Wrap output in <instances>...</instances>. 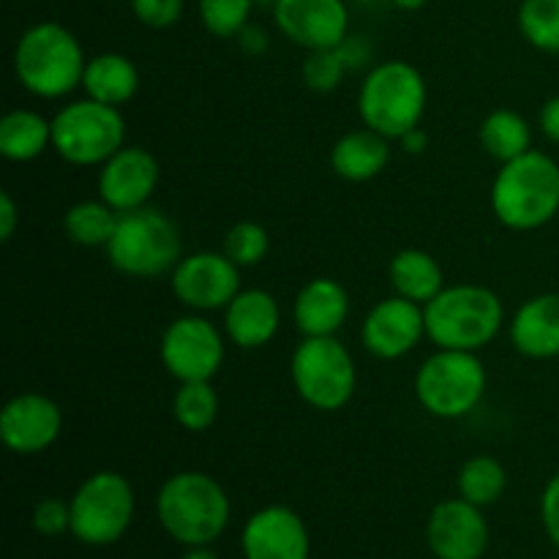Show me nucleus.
Instances as JSON below:
<instances>
[{
	"mask_svg": "<svg viewBox=\"0 0 559 559\" xmlns=\"http://www.w3.org/2000/svg\"><path fill=\"white\" fill-rule=\"evenodd\" d=\"M273 22L284 38L306 52L338 47L349 36V9L344 0H276Z\"/></svg>",
	"mask_w": 559,
	"mask_h": 559,
	"instance_id": "obj_16",
	"label": "nucleus"
},
{
	"mask_svg": "<svg viewBox=\"0 0 559 559\" xmlns=\"http://www.w3.org/2000/svg\"><path fill=\"white\" fill-rule=\"evenodd\" d=\"M429 104L424 74L407 60H382L364 76L358 91V115L366 129L399 140L420 126Z\"/></svg>",
	"mask_w": 559,
	"mask_h": 559,
	"instance_id": "obj_5",
	"label": "nucleus"
},
{
	"mask_svg": "<svg viewBox=\"0 0 559 559\" xmlns=\"http://www.w3.org/2000/svg\"><path fill=\"white\" fill-rule=\"evenodd\" d=\"M71 535L85 546H112L131 530L136 513L134 486L126 475L102 469L82 480L69 500Z\"/></svg>",
	"mask_w": 559,
	"mask_h": 559,
	"instance_id": "obj_10",
	"label": "nucleus"
},
{
	"mask_svg": "<svg viewBox=\"0 0 559 559\" xmlns=\"http://www.w3.org/2000/svg\"><path fill=\"white\" fill-rule=\"evenodd\" d=\"M508 338L524 358H559V293H544L524 300L508 322Z\"/></svg>",
	"mask_w": 559,
	"mask_h": 559,
	"instance_id": "obj_21",
	"label": "nucleus"
},
{
	"mask_svg": "<svg viewBox=\"0 0 559 559\" xmlns=\"http://www.w3.org/2000/svg\"><path fill=\"white\" fill-rule=\"evenodd\" d=\"M289 377L300 402L320 413L344 409L358 388L353 353L336 336L304 338L289 358Z\"/></svg>",
	"mask_w": 559,
	"mask_h": 559,
	"instance_id": "obj_8",
	"label": "nucleus"
},
{
	"mask_svg": "<svg viewBox=\"0 0 559 559\" xmlns=\"http://www.w3.org/2000/svg\"><path fill=\"white\" fill-rule=\"evenodd\" d=\"M82 91L87 98H96L109 107H123L140 91V69L123 52L93 55L87 58Z\"/></svg>",
	"mask_w": 559,
	"mask_h": 559,
	"instance_id": "obj_23",
	"label": "nucleus"
},
{
	"mask_svg": "<svg viewBox=\"0 0 559 559\" xmlns=\"http://www.w3.org/2000/svg\"><path fill=\"white\" fill-rule=\"evenodd\" d=\"M120 213L112 205L96 197V200L74 202L63 213V233L71 243L87 246V249H107L109 238L115 235Z\"/></svg>",
	"mask_w": 559,
	"mask_h": 559,
	"instance_id": "obj_27",
	"label": "nucleus"
},
{
	"mask_svg": "<svg viewBox=\"0 0 559 559\" xmlns=\"http://www.w3.org/2000/svg\"><path fill=\"white\" fill-rule=\"evenodd\" d=\"M240 551L246 559H309V527L289 506H265L246 519Z\"/></svg>",
	"mask_w": 559,
	"mask_h": 559,
	"instance_id": "obj_18",
	"label": "nucleus"
},
{
	"mask_svg": "<svg viewBox=\"0 0 559 559\" xmlns=\"http://www.w3.org/2000/svg\"><path fill=\"white\" fill-rule=\"evenodd\" d=\"M480 147L500 164L533 151V126L516 109H495L478 129Z\"/></svg>",
	"mask_w": 559,
	"mask_h": 559,
	"instance_id": "obj_26",
	"label": "nucleus"
},
{
	"mask_svg": "<svg viewBox=\"0 0 559 559\" xmlns=\"http://www.w3.org/2000/svg\"><path fill=\"white\" fill-rule=\"evenodd\" d=\"M459 497L478 508H489L506 495L508 473L500 459L473 456L462 464L456 475Z\"/></svg>",
	"mask_w": 559,
	"mask_h": 559,
	"instance_id": "obj_29",
	"label": "nucleus"
},
{
	"mask_svg": "<svg viewBox=\"0 0 559 559\" xmlns=\"http://www.w3.org/2000/svg\"><path fill=\"white\" fill-rule=\"evenodd\" d=\"M180 559H222L211 546H189V549L180 555Z\"/></svg>",
	"mask_w": 559,
	"mask_h": 559,
	"instance_id": "obj_42",
	"label": "nucleus"
},
{
	"mask_svg": "<svg viewBox=\"0 0 559 559\" xmlns=\"http://www.w3.org/2000/svg\"><path fill=\"white\" fill-rule=\"evenodd\" d=\"M393 5L402 11H418V9H424L426 0H393Z\"/></svg>",
	"mask_w": 559,
	"mask_h": 559,
	"instance_id": "obj_43",
	"label": "nucleus"
},
{
	"mask_svg": "<svg viewBox=\"0 0 559 559\" xmlns=\"http://www.w3.org/2000/svg\"><path fill=\"white\" fill-rule=\"evenodd\" d=\"M85 49L80 38L60 22H36L14 47V74L36 98H63L82 87Z\"/></svg>",
	"mask_w": 559,
	"mask_h": 559,
	"instance_id": "obj_4",
	"label": "nucleus"
},
{
	"mask_svg": "<svg viewBox=\"0 0 559 559\" xmlns=\"http://www.w3.org/2000/svg\"><path fill=\"white\" fill-rule=\"evenodd\" d=\"M426 338L437 349L480 353L502 331L506 306L484 284H453L424 306Z\"/></svg>",
	"mask_w": 559,
	"mask_h": 559,
	"instance_id": "obj_3",
	"label": "nucleus"
},
{
	"mask_svg": "<svg viewBox=\"0 0 559 559\" xmlns=\"http://www.w3.org/2000/svg\"><path fill=\"white\" fill-rule=\"evenodd\" d=\"M254 3H260V5H271V9H273V3H276V0H254Z\"/></svg>",
	"mask_w": 559,
	"mask_h": 559,
	"instance_id": "obj_44",
	"label": "nucleus"
},
{
	"mask_svg": "<svg viewBox=\"0 0 559 559\" xmlns=\"http://www.w3.org/2000/svg\"><path fill=\"white\" fill-rule=\"evenodd\" d=\"M391 142L393 140L366 129V126L358 131H347L331 147L333 173L349 183H366V180L377 178L391 162Z\"/></svg>",
	"mask_w": 559,
	"mask_h": 559,
	"instance_id": "obj_22",
	"label": "nucleus"
},
{
	"mask_svg": "<svg viewBox=\"0 0 559 559\" xmlns=\"http://www.w3.org/2000/svg\"><path fill=\"white\" fill-rule=\"evenodd\" d=\"M238 44L246 55H262L271 47V36H267V31H262L260 25H251L249 22V25L238 33Z\"/></svg>",
	"mask_w": 559,
	"mask_h": 559,
	"instance_id": "obj_39",
	"label": "nucleus"
},
{
	"mask_svg": "<svg viewBox=\"0 0 559 559\" xmlns=\"http://www.w3.org/2000/svg\"><path fill=\"white\" fill-rule=\"evenodd\" d=\"M426 336L424 306L391 295L371 306L360 325V344L377 360H399L413 353Z\"/></svg>",
	"mask_w": 559,
	"mask_h": 559,
	"instance_id": "obj_14",
	"label": "nucleus"
},
{
	"mask_svg": "<svg viewBox=\"0 0 559 559\" xmlns=\"http://www.w3.org/2000/svg\"><path fill=\"white\" fill-rule=\"evenodd\" d=\"M131 11L145 27L164 31L183 16V0H131Z\"/></svg>",
	"mask_w": 559,
	"mask_h": 559,
	"instance_id": "obj_35",
	"label": "nucleus"
},
{
	"mask_svg": "<svg viewBox=\"0 0 559 559\" xmlns=\"http://www.w3.org/2000/svg\"><path fill=\"white\" fill-rule=\"evenodd\" d=\"M254 5V0H200L202 27L216 38H238Z\"/></svg>",
	"mask_w": 559,
	"mask_h": 559,
	"instance_id": "obj_32",
	"label": "nucleus"
},
{
	"mask_svg": "<svg viewBox=\"0 0 559 559\" xmlns=\"http://www.w3.org/2000/svg\"><path fill=\"white\" fill-rule=\"evenodd\" d=\"M489 385L478 353L437 349L415 371V399L420 407L440 420H459L480 407Z\"/></svg>",
	"mask_w": 559,
	"mask_h": 559,
	"instance_id": "obj_7",
	"label": "nucleus"
},
{
	"mask_svg": "<svg viewBox=\"0 0 559 559\" xmlns=\"http://www.w3.org/2000/svg\"><path fill=\"white\" fill-rule=\"evenodd\" d=\"M63 431V409L36 391L9 399L0 409V440L16 456H38L58 442Z\"/></svg>",
	"mask_w": 559,
	"mask_h": 559,
	"instance_id": "obj_15",
	"label": "nucleus"
},
{
	"mask_svg": "<svg viewBox=\"0 0 559 559\" xmlns=\"http://www.w3.org/2000/svg\"><path fill=\"white\" fill-rule=\"evenodd\" d=\"M227 342L240 349H262L276 338L282 328V306L267 289H240L224 309Z\"/></svg>",
	"mask_w": 559,
	"mask_h": 559,
	"instance_id": "obj_19",
	"label": "nucleus"
},
{
	"mask_svg": "<svg viewBox=\"0 0 559 559\" xmlns=\"http://www.w3.org/2000/svg\"><path fill=\"white\" fill-rule=\"evenodd\" d=\"M388 282H391L393 295L426 306L445 289V273L429 251L402 249L388 265Z\"/></svg>",
	"mask_w": 559,
	"mask_h": 559,
	"instance_id": "obj_24",
	"label": "nucleus"
},
{
	"mask_svg": "<svg viewBox=\"0 0 559 559\" xmlns=\"http://www.w3.org/2000/svg\"><path fill=\"white\" fill-rule=\"evenodd\" d=\"M156 516L167 538L180 546H213L229 527L233 506L213 475L200 469L175 473L156 495Z\"/></svg>",
	"mask_w": 559,
	"mask_h": 559,
	"instance_id": "obj_1",
	"label": "nucleus"
},
{
	"mask_svg": "<svg viewBox=\"0 0 559 559\" xmlns=\"http://www.w3.org/2000/svg\"><path fill=\"white\" fill-rule=\"evenodd\" d=\"M158 355H162L164 371L173 380H213L222 371L224 355H227V333L205 314L191 311L164 328Z\"/></svg>",
	"mask_w": 559,
	"mask_h": 559,
	"instance_id": "obj_11",
	"label": "nucleus"
},
{
	"mask_svg": "<svg viewBox=\"0 0 559 559\" xmlns=\"http://www.w3.org/2000/svg\"><path fill=\"white\" fill-rule=\"evenodd\" d=\"M540 524L551 544L559 549V473L546 484L544 495H540Z\"/></svg>",
	"mask_w": 559,
	"mask_h": 559,
	"instance_id": "obj_36",
	"label": "nucleus"
},
{
	"mask_svg": "<svg viewBox=\"0 0 559 559\" xmlns=\"http://www.w3.org/2000/svg\"><path fill=\"white\" fill-rule=\"evenodd\" d=\"M123 145L126 118L120 107L85 96L55 112L52 151L71 167H102Z\"/></svg>",
	"mask_w": 559,
	"mask_h": 559,
	"instance_id": "obj_9",
	"label": "nucleus"
},
{
	"mask_svg": "<svg viewBox=\"0 0 559 559\" xmlns=\"http://www.w3.org/2000/svg\"><path fill=\"white\" fill-rule=\"evenodd\" d=\"M31 524L44 538H60V535L71 533V506L60 497H44L33 508Z\"/></svg>",
	"mask_w": 559,
	"mask_h": 559,
	"instance_id": "obj_34",
	"label": "nucleus"
},
{
	"mask_svg": "<svg viewBox=\"0 0 559 559\" xmlns=\"http://www.w3.org/2000/svg\"><path fill=\"white\" fill-rule=\"evenodd\" d=\"M218 391L211 380L178 382V391L173 396V418L175 424L191 435H202L218 420Z\"/></svg>",
	"mask_w": 559,
	"mask_h": 559,
	"instance_id": "obj_28",
	"label": "nucleus"
},
{
	"mask_svg": "<svg viewBox=\"0 0 559 559\" xmlns=\"http://www.w3.org/2000/svg\"><path fill=\"white\" fill-rule=\"evenodd\" d=\"M20 229V207L11 191H0V240L9 243Z\"/></svg>",
	"mask_w": 559,
	"mask_h": 559,
	"instance_id": "obj_38",
	"label": "nucleus"
},
{
	"mask_svg": "<svg viewBox=\"0 0 559 559\" xmlns=\"http://www.w3.org/2000/svg\"><path fill=\"white\" fill-rule=\"evenodd\" d=\"M489 202L497 222L513 233L546 227L559 213V164L535 147L500 164Z\"/></svg>",
	"mask_w": 559,
	"mask_h": 559,
	"instance_id": "obj_2",
	"label": "nucleus"
},
{
	"mask_svg": "<svg viewBox=\"0 0 559 559\" xmlns=\"http://www.w3.org/2000/svg\"><path fill=\"white\" fill-rule=\"evenodd\" d=\"M52 147V120L36 109H11L0 120V153L16 164H27Z\"/></svg>",
	"mask_w": 559,
	"mask_h": 559,
	"instance_id": "obj_25",
	"label": "nucleus"
},
{
	"mask_svg": "<svg viewBox=\"0 0 559 559\" xmlns=\"http://www.w3.org/2000/svg\"><path fill=\"white\" fill-rule=\"evenodd\" d=\"M271 249V235L257 222H238L224 235V254L238 267L260 265Z\"/></svg>",
	"mask_w": 559,
	"mask_h": 559,
	"instance_id": "obj_31",
	"label": "nucleus"
},
{
	"mask_svg": "<svg viewBox=\"0 0 559 559\" xmlns=\"http://www.w3.org/2000/svg\"><path fill=\"white\" fill-rule=\"evenodd\" d=\"M489 538L484 508L462 497L437 502L426 519V544L437 559H484Z\"/></svg>",
	"mask_w": 559,
	"mask_h": 559,
	"instance_id": "obj_13",
	"label": "nucleus"
},
{
	"mask_svg": "<svg viewBox=\"0 0 559 559\" xmlns=\"http://www.w3.org/2000/svg\"><path fill=\"white\" fill-rule=\"evenodd\" d=\"M109 265L129 278H158L183 260V240L173 218L158 207H136L120 213L107 249Z\"/></svg>",
	"mask_w": 559,
	"mask_h": 559,
	"instance_id": "obj_6",
	"label": "nucleus"
},
{
	"mask_svg": "<svg viewBox=\"0 0 559 559\" xmlns=\"http://www.w3.org/2000/svg\"><path fill=\"white\" fill-rule=\"evenodd\" d=\"M349 317V293L342 282L317 276L300 287L293 304V322L304 338L336 336Z\"/></svg>",
	"mask_w": 559,
	"mask_h": 559,
	"instance_id": "obj_20",
	"label": "nucleus"
},
{
	"mask_svg": "<svg viewBox=\"0 0 559 559\" xmlns=\"http://www.w3.org/2000/svg\"><path fill=\"white\" fill-rule=\"evenodd\" d=\"M344 74H347V66H344L336 47L311 49L306 55L304 66H300V76H304L306 87L314 93H333L342 85Z\"/></svg>",
	"mask_w": 559,
	"mask_h": 559,
	"instance_id": "obj_33",
	"label": "nucleus"
},
{
	"mask_svg": "<svg viewBox=\"0 0 559 559\" xmlns=\"http://www.w3.org/2000/svg\"><path fill=\"white\" fill-rule=\"evenodd\" d=\"M538 126H540V131H544L546 140L559 145V93H557V96H551L549 102L540 107Z\"/></svg>",
	"mask_w": 559,
	"mask_h": 559,
	"instance_id": "obj_40",
	"label": "nucleus"
},
{
	"mask_svg": "<svg viewBox=\"0 0 559 559\" xmlns=\"http://www.w3.org/2000/svg\"><path fill=\"white\" fill-rule=\"evenodd\" d=\"M338 55H342L347 71H360L371 63V55H374V47L366 36L360 33H349L342 44H338Z\"/></svg>",
	"mask_w": 559,
	"mask_h": 559,
	"instance_id": "obj_37",
	"label": "nucleus"
},
{
	"mask_svg": "<svg viewBox=\"0 0 559 559\" xmlns=\"http://www.w3.org/2000/svg\"><path fill=\"white\" fill-rule=\"evenodd\" d=\"M519 31L540 52L559 55V0H524Z\"/></svg>",
	"mask_w": 559,
	"mask_h": 559,
	"instance_id": "obj_30",
	"label": "nucleus"
},
{
	"mask_svg": "<svg viewBox=\"0 0 559 559\" xmlns=\"http://www.w3.org/2000/svg\"><path fill=\"white\" fill-rule=\"evenodd\" d=\"M399 147H402L404 153H409V156H420V153L429 147V134H426L420 126H415V129H409L407 134L399 136Z\"/></svg>",
	"mask_w": 559,
	"mask_h": 559,
	"instance_id": "obj_41",
	"label": "nucleus"
},
{
	"mask_svg": "<svg viewBox=\"0 0 559 559\" xmlns=\"http://www.w3.org/2000/svg\"><path fill=\"white\" fill-rule=\"evenodd\" d=\"M158 178H162V167L147 147L123 145L98 167L96 189L107 205H112L118 213H129L151 202Z\"/></svg>",
	"mask_w": 559,
	"mask_h": 559,
	"instance_id": "obj_17",
	"label": "nucleus"
},
{
	"mask_svg": "<svg viewBox=\"0 0 559 559\" xmlns=\"http://www.w3.org/2000/svg\"><path fill=\"white\" fill-rule=\"evenodd\" d=\"M240 271L224 251H194L186 254L169 273L173 295L197 314L224 311L240 293Z\"/></svg>",
	"mask_w": 559,
	"mask_h": 559,
	"instance_id": "obj_12",
	"label": "nucleus"
}]
</instances>
